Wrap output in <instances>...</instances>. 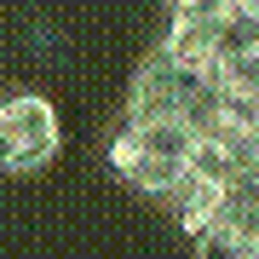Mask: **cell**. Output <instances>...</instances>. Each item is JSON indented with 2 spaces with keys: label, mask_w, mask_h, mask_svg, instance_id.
<instances>
[{
  "label": "cell",
  "mask_w": 259,
  "mask_h": 259,
  "mask_svg": "<svg viewBox=\"0 0 259 259\" xmlns=\"http://www.w3.org/2000/svg\"><path fill=\"white\" fill-rule=\"evenodd\" d=\"M190 121H150V115H121V127L104 144V161L121 185H133L139 196L161 202L179 179L190 173Z\"/></svg>",
  "instance_id": "cell-1"
},
{
  "label": "cell",
  "mask_w": 259,
  "mask_h": 259,
  "mask_svg": "<svg viewBox=\"0 0 259 259\" xmlns=\"http://www.w3.org/2000/svg\"><path fill=\"white\" fill-rule=\"evenodd\" d=\"M207 104H213V87H207V75L185 64V58H173V52H150L139 75H133V87H127V115H150V121H202L207 115Z\"/></svg>",
  "instance_id": "cell-2"
},
{
  "label": "cell",
  "mask_w": 259,
  "mask_h": 259,
  "mask_svg": "<svg viewBox=\"0 0 259 259\" xmlns=\"http://www.w3.org/2000/svg\"><path fill=\"white\" fill-rule=\"evenodd\" d=\"M64 150L58 104L47 93H12L0 98V173H40Z\"/></svg>",
  "instance_id": "cell-3"
},
{
  "label": "cell",
  "mask_w": 259,
  "mask_h": 259,
  "mask_svg": "<svg viewBox=\"0 0 259 259\" xmlns=\"http://www.w3.org/2000/svg\"><path fill=\"white\" fill-rule=\"evenodd\" d=\"M231 29L236 23H231V12H225L219 0H179L167 29H161V52H173V58H185V64L202 69Z\"/></svg>",
  "instance_id": "cell-4"
},
{
  "label": "cell",
  "mask_w": 259,
  "mask_h": 259,
  "mask_svg": "<svg viewBox=\"0 0 259 259\" xmlns=\"http://www.w3.org/2000/svg\"><path fill=\"white\" fill-rule=\"evenodd\" d=\"M202 75H207V87H213L219 98L253 104V110H259V29L236 23L231 35L219 40V52L202 64Z\"/></svg>",
  "instance_id": "cell-5"
},
{
  "label": "cell",
  "mask_w": 259,
  "mask_h": 259,
  "mask_svg": "<svg viewBox=\"0 0 259 259\" xmlns=\"http://www.w3.org/2000/svg\"><path fill=\"white\" fill-rule=\"evenodd\" d=\"M161 207H167V219H173L185 236H202L207 225L219 219V207H225V185H213V179H202V173H185L161 196Z\"/></svg>",
  "instance_id": "cell-6"
},
{
  "label": "cell",
  "mask_w": 259,
  "mask_h": 259,
  "mask_svg": "<svg viewBox=\"0 0 259 259\" xmlns=\"http://www.w3.org/2000/svg\"><path fill=\"white\" fill-rule=\"evenodd\" d=\"M196 242V259H259V242L248 231H236L231 219H213L202 236H190Z\"/></svg>",
  "instance_id": "cell-7"
},
{
  "label": "cell",
  "mask_w": 259,
  "mask_h": 259,
  "mask_svg": "<svg viewBox=\"0 0 259 259\" xmlns=\"http://www.w3.org/2000/svg\"><path fill=\"white\" fill-rule=\"evenodd\" d=\"M225 12H231V23H248V29H259V0H219Z\"/></svg>",
  "instance_id": "cell-8"
},
{
  "label": "cell",
  "mask_w": 259,
  "mask_h": 259,
  "mask_svg": "<svg viewBox=\"0 0 259 259\" xmlns=\"http://www.w3.org/2000/svg\"><path fill=\"white\" fill-rule=\"evenodd\" d=\"M173 6H179V0H173Z\"/></svg>",
  "instance_id": "cell-9"
}]
</instances>
